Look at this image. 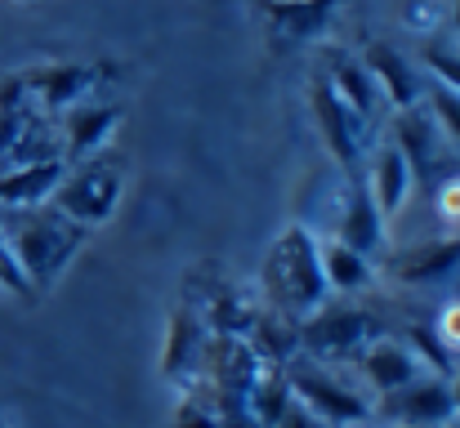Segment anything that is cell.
Returning <instances> with one entry per match:
<instances>
[{
    "mask_svg": "<svg viewBox=\"0 0 460 428\" xmlns=\"http://www.w3.org/2000/svg\"><path fill=\"white\" fill-rule=\"evenodd\" d=\"M72 246H76V232L58 214H18V228L9 232V250L18 255L27 282L31 277L49 282L72 255Z\"/></svg>",
    "mask_w": 460,
    "mask_h": 428,
    "instance_id": "obj_1",
    "label": "cell"
},
{
    "mask_svg": "<svg viewBox=\"0 0 460 428\" xmlns=\"http://www.w3.org/2000/svg\"><path fill=\"white\" fill-rule=\"evenodd\" d=\"M269 273H278V277H287L291 285H282V299L287 303H296V308H308V303H317L322 299V264H317V255H313V246H308L300 232H287V241H282V250H278V259L269 264Z\"/></svg>",
    "mask_w": 460,
    "mask_h": 428,
    "instance_id": "obj_2",
    "label": "cell"
},
{
    "mask_svg": "<svg viewBox=\"0 0 460 428\" xmlns=\"http://www.w3.org/2000/svg\"><path fill=\"white\" fill-rule=\"evenodd\" d=\"M389 415H398L402 428H443L456 415V402L443 380H411L407 389L394 393Z\"/></svg>",
    "mask_w": 460,
    "mask_h": 428,
    "instance_id": "obj_3",
    "label": "cell"
},
{
    "mask_svg": "<svg viewBox=\"0 0 460 428\" xmlns=\"http://www.w3.org/2000/svg\"><path fill=\"white\" fill-rule=\"evenodd\" d=\"M291 393L305 402L317 420H331V424H358V420H367V415H371L362 397H353L349 389L331 384L322 371H296Z\"/></svg>",
    "mask_w": 460,
    "mask_h": 428,
    "instance_id": "obj_4",
    "label": "cell"
},
{
    "mask_svg": "<svg viewBox=\"0 0 460 428\" xmlns=\"http://www.w3.org/2000/svg\"><path fill=\"white\" fill-rule=\"evenodd\" d=\"M112 201H117V174H108V170H85L81 179H72V183L58 192V205H63L67 214L85 219V223L108 219Z\"/></svg>",
    "mask_w": 460,
    "mask_h": 428,
    "instance_id": "obj_5",
    "label": "cell"
},
{
    "mask_svg": "<svg viewBox=\"0 0 460 428\" xmlns=\"http://www.w3.org/2000/svg\"><path fill=\"white\" fill-rule=\"evenodd\" d=\"M416 366H420V362H416L407 348H398V344H380V348H371V357H367V375H371V384H376L380 393H398V389H407L411 380H420Z\"/></svg>",
    "mask_w": 460,
    "mask_h": 428,
    "instance_id": "obj_6",
    "label": "cell"
},
{
    "mask_svg": "<svg viewBox=\"0 0 460 428\" xmlns=\"http://www.w3.org/2000/svg\"><path fill=\"white\" fill-rule=\"evenodd\" d=\"M54 179H58L54 165H31V170H22V174H9V179L0 183V201H4V205H36V201L49 192Z\"/></svg>",
    "mask_w": 460,
    "mask_h": 428,
    "instance_id": "obj_7",
    "label": "cell"
},
{
    "mask_svg": "<svg viewBox=\"0 0 460 428\" xmlns=\"http://www.w3.org/2000/svg\"><path fill=\"white\" fill-rule=\"evenodd\" d=\"M376 197H380V210L394 214L407 197V156L398 147H389L380 156V170H376Z\"/></svg>",
    "mask_w": 460,
    "mask_h": 428,
    "instance_id": "obj_8",
    "label": "cell"
},
{
    "mask_svg": "<svg viewBox=\"0 0 460 428\" xmlns=\"http://www.w3.org/2000/svg\"><path fill=\"white\" fill-rule=\"evenodd\" d=\"M322 277L331 285H362L367 282V264H362V255H358L353 246L335 241V246H326V255H322Z\"/></svg>",
    "mask_w": 460,
    "mask_h": 428,
    "instance_id": "obj_9",
    "label": "cell"
},
{
    "mask_svg": "<svg viewBox=\"0 0 460 428\" xmlns=\"http://www.w3.org/2000/svg\"><path fill=\"white\" fill-rule=\"evenodd\" d=\"M371 63H376V72H385V81H389L394 99H398V103H411V85H407V72H402V63H398L389 49H376V54H371Z\"/></svg>",
    "mask_w": 460,
    "mask_h": 428,
    "instance_id": "obj_10",
    "label": "cell"
},
{
    "mask_svg": "<svg viewBox=\"0 0 460 428\" xmlns=\"http://www.w3.org/2000/svg\"><path fill=\"white\" fill-rule=\"evenodd\" d=\"M0 285H9V290H18V294H27L31 282H27V273H22V264H18V255L9 250V241L0 237Z\"/></svg>",
    "mask_w": 460,
    "mask_h": 428,
    "instance_id": "obj_11",
    "label": "cell"
},
{
    "mask_svg": "<svg viewBox=\"0 0 460 428\" xmlns=\"http://www.w3.org/2000/svg\"><path fill=\"white\" fill-rule=\"evenodd\" d=\"M438 339H443L452 353H460V303H447V308H443V317H438Z\"/></svg>",
    "mask_w": 460,
    "mask_h": 428,
    "instance_id": "obj_12",
    "label": "cell"
},
{
    "mask_svg": "<svg viewBox=\"0 0 460 428\" xmlns=\"http://www.w3.org/2000/svg\"><path fill=\"white\" fill-rule=\"evenodd\" d=\"M438 214H443L447 223H460V179H447V183L438 188Z\"/></svg>",
    "mask_w": 460,
    "mask_h": 428,
    "instance_id": "obj_13",
    "label": "cell"
},
{
    "mask_svg": "<svg viewBox=\"0 0 460 428\" xmlns=\"http://www.w3.org/2000/svg\"><path fill=\"white\" fill-rule=\"evenodd\" d=\"M438 112H443V126H447V130H456V139H460V99L456 94H452V99H447V94H438Z\"/></svg>",
    "mask_w": 460,
    "mask_h": 428,
    "instance_id": "obj_14",
    "label": "cell"
},
{
    "mask_svg": "<svg viewBox=\"0 0 460 428\" xmlns=\"http://www.w3.org/2000/svg\"><path fill=\"white\" fill-rule=\"evenodd\" d=\"M452 402H456V411H460V389H456V393H452Z\"/></svg>",
    "mask_w": 460,
    "mask_h": 428,
    "instance_id": "obj_15",
    "label": "cell"
},
{
    "mask_svg": "<svg viewBox=\"0 0 460 428\" xmlns=\"http://www.w3.org/2000/svg\"><path fill=\"white\" fill-rule=\"evenodd\" d=\"M0 428H9V424H4V420H0Z\"/></svg>",
    "mask_w": 460,
    "mask_h": 428,
    "instance_id": "obj_16",
    "label": "cell"
}]
</instances>
